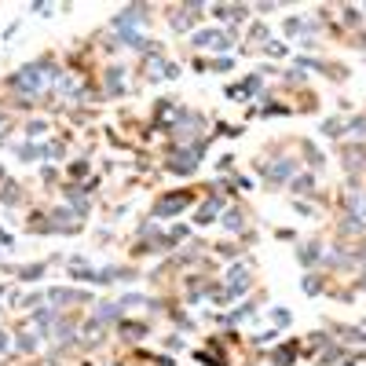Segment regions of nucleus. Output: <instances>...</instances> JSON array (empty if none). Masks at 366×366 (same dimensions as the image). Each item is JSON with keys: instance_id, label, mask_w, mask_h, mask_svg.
<instances>
[{"instance_id": "nucleus-1", "label": "nucleus", "mask_w": 366, "mask_h": 366, "mask_svg": "<svg viewBox=\"0 0 366 366\" xmlns=\"http://www.w3.org/2000/svg\"><path fill=\"white\" fill-rule=\"evenodd\" d=\"M11 84H15V88H41L44 77H41V70H37V66H29V70H22V77H11Z\"/></svg>"}, {"instance_id": "nucleus-2", "label": "nucleus", "mask_w": 366, "mask_h": 366, "mask_svg": "<svg viewBox=\"0 0 366 366\" xmlns=\"http://www.w3.org/2000/svg\"><path fill=\"white\" fill-rule=\"evenodd\" d=\"M187 201H191L187 194H183V198H169V201H161V205L154 209V213H158V216H169V213H176V209H183Z\"/></svg>"}, {"instance_id": "nucleus-3", "label": "nucleus", "mask_w": 366, "mask_h": 366, "mask_svg": "<svg viewBox=\"0 0 366 366\" xmlns=\"http://www.w3.org/2000/svg\"><path fill=\"white\" fill-rule=\"evenodd\" d=\"M194 44H201V48H223V41L216 33H198V37H194Z\"/></svg>"}]
</instances>
